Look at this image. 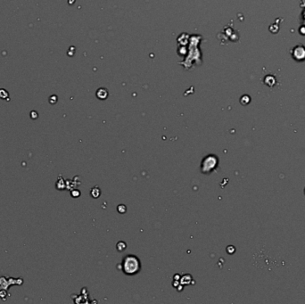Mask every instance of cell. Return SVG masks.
I'll return each mask as SVG.
<instances>
[{
    "mask_svg": "<svg viewBox=\"0 0 305 304\" xmlns=\"http://www.w3.org/2000/svg\"><path fill=\"white\" fill-rule=\"evenodd\" d=\"M70 195H71L72 196H73L74 198H77V197H79V196H80V191H79V190L75 189V190H72V191H71Z\"/></svg>",
    "mask_w": 305,
    "mask_h": 304,
    "instance_id": "cell-5",
    "label": "cell"
},
{
    "mask_svg": "<svg viewBox=\"0 0 305 304\" xmlns=\"http://www.w3.org/2000/svg\"><path fill=\"white\" fill-rule=\"evenodd\" d=\"M227 252L229 253V254H232L234 252H235V248L233 247V246H228V249H227Z\"/></svg>",
    "mask_w": 305,
    "mask_h": 304,
    "instance_id": "cell-7",
    "label": "cell"
},
{
    "mask_svg": "<svg viewBox=\"0 0 305 304\" xmlns=\"http://www.w3.org/2000/svg\"><path fill=\"white\" fill-rule=\"evenodd\" d=\"M100 194H101V191H100V189L98 188V186H95V187L92 188V190H91V195H92L94 198H98V196L100 195Z\"/></svg>",
    "mask_w": 305,
    "mask_h": 304,
    "instance_id": "cell-3",
    "label": "cell"
},
{
    "mask_svg": "<svg viewBox=\"0 0 305 304\" xmlns=\"http://www.w3.org/2000/svg\"><path fill=\"white\" fill-rule=\"evenodd\" d=\"M122 268L125 274L127 275H134L137 273L140 269L139 259L133 255H128L123 259Z\"/></svg>",
    "mask_w": 305,
    "mask_h": 304,
    "instance_id": "cell-1",
    "label": "cell"
},
{
    "mask_svg": "<svg viewBox=\"0 0 305 304\" xmlns=\"http://www.w3.org/2000/svg\"><path fill=\"white\" fill-rule=\"evenodd\" d=\"M216 163H217V159H216L215 156H211L210 163L208 162L207 158H205L204 161H203V163L202 164V170L203 172H208V171L213 169V168L215 167Z\"/></svg>",
    "mask_w": 305,
    "mask_h": 304,
    "instance_id": "cell-2",
    "label": "cell"
},
{
    "mask_svg": "<svg viewBox=\"0 0 305 304\" xmlns=\"http://www.w3.org/2000/svg\"><path fill=\"white\" fill-rule=\"evenodd\" d=\"M117 209H118V211H119L120 213H124V212H126V207H125L124 205H121H121L118 206Z\"/></svg>",
    "mask_w": 305,
    "mask_h": 304,
    "instance_id": "cell-6",
    "label": "cell"
},
{
    "mask_svg": "<svg viewBox=\"0 0 305 304\" xmlns=\"http://www.w3.org/2000/svg\"><path fill=\"white\" fill-rule=\"evenodd\" d=\"M304 194H305V189H304Z\"/></svg>",
    "mask_w": 305,
    "mask_h": 304,
    "instance_id": "cell-8",
    "label": "cell"
},
{
    "mask_svg": "<svg viewBox=\"0 0 305 304\" xmlns=\"http://www.w3.org/2000/svg\"><path fill=\"white\" fill-rule=\"evenodd\" d=\"M116 246H117V250L120 251V252H121V251L126 249V243H123V242H119Z\"/></svg>",
    "mask_w": 305,
    "mask_h": 304,
    "instance_id": "cell-4",
    "label": "cell"
}]
</instances>
